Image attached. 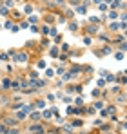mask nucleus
<instances>
[{"label": "nucleus", "mask_w": 127, "mask_h": 134, "mask_svg": "<svg viewBox=\"0 0 127 134\" xmlns=\"http://www.w3.org/2000/svg\"><path fill=\"white\" fill-rule=\"evenodd\" d=\"M6 27H7V29H11V27H13V22L7 20V22H6Z\"/></svg>", "instance_id": "c85d7f7f"}, {"label": "nucleus", "mask_w": 127, "mask_h": 134, "mask_svg": "<svg viewBox=\"0 0 127 134\" xmlns=\"http://www.w3.org/2000/svg\"><path fill=\"white\" fill-rule=\"evenodd\" d=\"M96 85H98V87H102V85H105V80H98V82H96Z\"/></svg>", "instance_id": "bb28decb"}, {"label": "nucleus", "mask_w": 127, "mask_h": 134, "mask_svg": "<svg viewBox=\"0 0 127 134\" xmlns=\"http://www.w3.org/2000/svg\"><path fill=\"white\" fill-rule=\"evenodd\" d=\"M0 29H2V25H0Z\"/></svg>", "instance_id": "c9c22d12"}, {"label": "nucleus", "mask_w": 127, "mask_h": 134, "mask_svg": "<svg viewBox=\"0 0 127 134\" xmlns=\"http://www.w3.org/2000/svg\"><path fill=\"white\" fill-rule=\"evenodd\" d=\"M87 11V6H85V4H84V6H78L76 7V13H85Z\"/></svg>", "instance_id": "39448f33"}, {"label": "nucleus", "mask_w": 127, "mask_h": 134, "mask_svg": "<svg viewBox=\"0 0 127 134\" xmlns=\"http://www.w3.org/2000/svg\"><path fill=\"white\" fill-rule=\"evenodd\" d=\"M51 114H53L51 110H44V118H47V120H49V118H51Z\"/></svg>", "instance_id": "b1692460"}, {"label": "nucleus", "mask_w": 127, "mask_h": 134, "mask_svg": "<svg viewBox=\"0 0 127 134\" xmlns=\"http://www.w3.org/2000/svg\"><path fill=\"white\" fill-rule=\"evenodd\" d=\"M9 87H11V89H18L20 84H18V82H11V85H9Z\"/></svg>", "instance_id": "6ab92c4d"}, {"label": "nucleus", "mask_w": 127, "mask_h": 134, "mask_svg": "<svg viewBox=\"0 0 127 134\" xmlns=\"http://www.w3.org/2000/svg\"><path fill=\"white\" fill-rule=\"evenodd\" d=\"M74 103H76V105H82L84 100H82V98H76V100H74Z\"/></svg>", "instance_id": "473e14b6"}, {"label": "nucleus", "mask_w": 127, "mask_h": 134, "mask_svg": "<svg viewBox=\"0 0 127 134\" xmlns=\"http://www.w3.org/2000/svg\"><path fill=\"white\" fill-rule=\"evenodd\" d=\"M95 107H96V109H103V101H102V100H100V101H96Z\"/></svg>", "instance_id": "412c9836"}, {"label": "nucleus", "mask_w": 127, "mask_h": 134, "mask_svg": "<svg viewBox=\"0 0 127 134\" xmlns=\"http://www.w3.org/2000/svg\"><path fill=\"white\" fill-rule=\"evenodd\" d=\"M124 101H125V94L122 92V94L118 96V103H120V105H124Z\"/></svg>", "instance_id": "9d476101"}, {"label": "nucleus", "mask_w": 127, "mask_h": 134, "mask_svg": "<svg viewBox=\"0 0 127 134\" xmlns=\"http://www.w3.org/2000/svg\"><path fill=\"white\" fill-rule=\"evenodd\" d=\"M56 33H58V31H56V29H55V27H53V29H51V31H49V35H51V36H56Z\"/></svg>", "instance_id": "c756f323"}, {"label": "nucleus", "mask_w": 127, "mask_h": 134, "mask_svg": "<svg viewBox=\"0 0 127 134\" xmlns=\"http://www.w3.org/2000/svg\"><path fill=\"white\" fill-rule=\"evenodd\" d=\"M87 31H89V35H95V33H96V31H98V27H89V29H87Z\"/></svg>", "instance_id": "4be33fe9"}, {"label": "nucleus", "mask_w": 127, "mask_h": 134, "mask_svg": "<svg viewBox=\"0 0 127 134\" xmlns=\"http://www.w3.org/2000/svg\"><path fill=\"white\" fill-rule=\"evenodd\" d=\"M69 29H71V31H76V29H78V24H76V22H71V24H69Z\"/></svg>", "instance_id": "6e6552de"}, {"label": "nucleus", "mask_w": 127, "mask_h": 134, "mask_svg": "<svg viewBox=\"0 0 127 134\" xmlns=\"http://www.w3.org/2000/svg\"><path fill=\"white\" fill-rule=\"evenodd\" d=\"M29 22H31V24H36V22H38V16L31 15V16H29Z\"/></svg>", "instance_id": "4468645a"}, {"label": "nucleus", "mask_w": 127, "mask_h": 134, "mask_svg": "<svg viewBox=\"0 0 127 134\" xmlns=\"http://www.w3.org/2000/svg\"><path fill=\"white\" fill-rule=\"evenodd\" d=\"M45 74H47V78H53V74H55V71H51V69H49V71L45 73Z\"/></svg>", "instance_id": "7c9ffc66"}, {"label": "nucleus", "mask_w": 127, "mask_h": 134, "mask_svg": "<svg viewBox=\"0 0 127 134\" xmlns=\"http://www.w3.org/2000/svg\"><path fill=\"white\" fill-rule=\"evenodd\" d=\"M89 20H91V22H95V24H98V22H102V18H98V16H91Z\"/></svg>", "instance_id": "dca6fc26"}, {"label": "nucleus", "mask_w": 127, "mask_h": 134, "mask_svg": "<svg viewBox=\"0 0 127 134\" xmlns=\"http://www.w3.org/2000/svg\"><path fill=\"white\" fill-rule=\"evenodd\" d=\"M0 13H2V15H9V9L4 7V6H0Z\"/></svg>", "instance_id": "f8f14e48"}, {"label": "nucleus", "mask_w": 127, "mask_h": 134, "mask_svg": "<svg viewBox=\"0 0 127 134\" xmlns=\"http://www.w3.org/2000/svg\"><path fill=\"white\" fill-rule=\"evenodd\" d=\"M109 53H111V47H103L100 54H109Z\"/></svg>", "instance_id": "aec40b11"}, {"label": "nucleus", "mask_w": 127, "mask_h": 134, "mask_svg": "<svg viewBox=\"0 0 127 134\" xmlns=\"http://www.w3.org/2000/svg\"><path fill=\"white\" fill-rule=\"evenodd\" d=\"M47 100H49V101H55L56 98H55V94H49V96H47Z\"/></svg>", "instance_id": "72a5a7b5"}, {"label": "nucleus", "mask_w": 127, "mask_h": 134, "mask_svg": "<svg viewBox=\"0 0 127 134\" xmlns=\"http://www.w3.org/2000/svg\"><path fill=\"white\" fill-rule=\"evenodd\" d=\"M33 109H35V107H33V105H26V103H22V110H24L26 114H29V112H33Z\"/></svg>", "instance_id": "f03ea898"}, {"label": "nucleus", "mask_w": 127, "mask_h": 134, "mask_svg": "<svg viewBox=\"0 0 127 134\" xmlns=\"http://www.w3.org/2000/svg\"><path fill=\"white\" fill-rule=\"evenodd\" d=\"M111 92H113V94H118V92H120V87H113V89H111Z\"/></svg>", "instance_id": "5701e85b"}, {"label": "nucleus", "mask_w": 127, "mask_h": 134, "mask_svg": "<svg viewBox=\"0 0 127 134\" xmlns=\"http://www.w3.org/2000/svg\"><path fill=\"white\" fill-rule=\"evenodd\" d=\"M44 2H49V0H44Z\"/></svg>", "instance_id": "f704fd0d"}, {"label": "nucleus", "mask_w": 127, "mask_h": 134, "mask_svg": "<svg viewBox=\"0 0 127 134\" xmlns=\"http://www.w3.org/2000/svg\"><path fill=\"white\" fill-rule=\"evenodd\" d=\"M114 56H116V60H124V53H116Z\"/></svg>", "instance_id": "393cba45"}, {"label": "nucleus", "mask_w": 127, "mask_h": 134, "mask_svg": "<svg viewBox=\"0 0 127 134\" xmlns=\"http://www.w3.org/2000/svg\"><path fill=\"white\" fill-rule=\"evenodd\" d=\"M109 27H111V29H113V31H116V29H118V27H120V25H118V24H116V22H111V25H109Z\"/></svg>", "instance_id": "f3484780"}, {"label": "nucleus", "mask_w": 127, "mask_h": 134, "mask_svg": "<svg viewBox=\"0 0 127 134\" xmlns=\"http://www.w3.org/2000/svg\"><path fill=\"white\" fill-rule=\"evenodd\" d=\"M6 132V125H4V123H0V134H4Z\"/></svg>", "instance_id": "a878e982"}, {"label": "nucleus", "mask_w": 127, "mask_h": 134, "mask_svg": "<svg viewBox=\"0 0 127 134\" xmlns=\"http://www.w3.org/2000/svg\"><path fill=\"white\" fill-rule=\"evenodd\" d=\"M113 80H116V76H113V74H107V82H113Z\"/></svg>", "instance_id": "2f4dec72"}, {"label": "nucleus", "mask_w": 127, "mask_h": 134, "mask_svg": "<svg viewBox=\"0 0 127 134\" xmlns=\"http://www.w3.org/2000/svg\"><path fill=\"white\" fill-rule=\"evenodd\" d=\"M9 85H11V80H9V78H6V80L2 82V87H4V89H9Z\"/></svg>", "instance_id": "20e7f679"}, {"label": "nucleus", "mask_w": 127, "mask_h": 134, "mask_svg": "<svg viewBox=\"0 0 127 134\" xmlns=\"http://www.w3.org/2000/svg\"><path fill=\"white\" fill-rule=\"evenodd\" d=\"M109 18H113V20L116 22V18H118V13H116V11H111V13H109Z\"/></svg>", "instance_id": "1a4fd4ad"}, {"label": "nucleus", "mask_w": 127, "mask_h": 134, "mask_svg": "<svg viewBox=\"0 0 127 134\" xmlns=\"http://www.w3.org/2000/svg\"><path fill=\"white\" fill-rule=\"evenodd\" d=\"M40 116H42L40 112H33V114H31V120H33V122H38V118H40Z\"/></svg>", "instance_id": "423d86ee"}, {"label": "nucleus", "mask_w": 127, "mask_h": 134, "mask_svg": "<svg viewBox=\"0 0 127 134\" xmlns=\"http://www.w3.org/2000/svg\"><path fill=\"white\" fill-rule=\"evenodd\" d=\"M24 11H26V13H29V15H31V13H33V6H29V4H27V6L24 7Z\"/></svg>", "instance_id": "2eb2a0df"}, {"label": "nucleus", "mask_w": 127, "mask_h": 134, "mask_svg": "<svg viewBox=\"0 0 127 134\" xmlns=\"http://www.w3.org/2000/svg\"><path fill=\"white\" fill-rule=\"evenodd\" d=\"M35 107H36V109H45V100H38V101L35 103Z\"/></svg>", "instance_id": "7ed1b4c3"}, {"label": "nucleus", "mask_w": 127, "mask_h": 134, "mask_svg": "<svg viewBox=\"0 0 127 134\" xmlns=\"http://www.w3.org/2000/svg\"><path fill=\"white\" fill-rule=\"evenodd\" d=\"M93 96H95V98H98V96H100V91L95 89V91H93Z\"/></svg>", "instance_id": "cd10ccee"}, {"label": "nucleus", "mask_w": 127, "mask_h": 134, "mask_svg": "<svg viewBox=\"0 0 127 134\" xmlns=\"http://www.w3.org/2000/svg\"><path fill=\"white\" fill-rule=\"evenodd\" d=\"M4 125H18V120H15V118H6V120H4Z\"/></svg>", "instance_id": "f257e3e1"}, {"label": "nucleus", "mask_w": 127, "mask_h": 134, "mask_svg": "<svg viewBox=\"0 0 127 134\" xmlns=\"http://www.w3.org/2000/svg\"><path fill=\"white\" fill-rule=\"evenodd\" d=\"M58 53H60L58 47H53V49H51V56H58Z\"/></svg>", "instance_id": "9b49d317"}, {"label": "nucleus", "mask_w": 127, "mask_h": 134, "mask_svg": "<svg viewBox=\"0 0 127 134\" xmlns=\"http://www.w3.org/2000/svg\"><path fill=\"white\" fill-rule=\"evenodd\" d=\"M29 78H31V80H36V78H38V73H36V71H33L31 74H29Z\"/></svg>", "instance_id": "a211bd4d"}, {"label": "nucleus", "mask_w": 127, "mask_h": 134, "mask_svg": "<svg viewBox=\"0 0 127 134\" xmlns=\"http://www.w3.org/2000/svg\"><path fill=\"white\" fill-rule=\"evenodd\" d=\"M36 67H38V69H45V67H47V63H45L44 60H40V62L36 63Z\"/></svg>", "instance_id": "0eeeda50"}, {"label": "nucleus", "mask_w": 127, "mask_h": 134, "mask_svg": "<svg viewBox=\"0 0 127 134\" xmlns=\"http://www.w3.org/2000/svg\"><path fill=\"white\" fill-rule=\"evenodd\" d=\"M6 7L9 9V7H15V2L13 0H6Z\"/></svg>", "instance_id": "ddd939ff"}]
</instances>
